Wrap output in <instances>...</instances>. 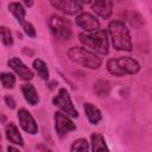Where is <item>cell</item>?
I'll return each mask as SVG.
<instances>
[{"label": "cell", "instance_id": "obj_10", "mask_svg": "<svg viewBox=\"0 0 152 152\" xmlns=\"http://www.w3.org/2000/svg\"><path fill=\"white\" fill-rule=\"evenodd\" d=\"M18 120H19V124H20L21 128L25 132H27L28 134L33 135L38 132V126L36 124L34 118L25 108H21V109L18 110Z\"/></svg>", "mask_w": 152, "mask_h": 152}, {"label": "cell", "instance_id": "obj_19", "mask_svg": "<svg viewBox=\"0 0 152 152\" xmlns=\"http://www.w3.org/2000/svg\"><path fill=\"white\" fill-rule=\"evenodd\" d=\"M33 68L42 80H49V69H48V65L45 64V62H43L42 59H34Z\"/></svg>", "mask_w": 152, "mask_h": 152}, {"label": "cell", "instance_id": "obj_8", "mask_svg": "<svg viewBox=\"0 0 152 152\" xmlns=\"http://www.w3.org/2000/svg\"><path fill=\"white\" fill-rule=\"evenodd\" d=\"M55 129H56L57 134L62 138V137L66 135L69 132L75 131L76 125L71 121L69 115H66L65 113L56 112L55 113Z\"/></svg>", "mask_w": 152, "mask_h": 152}, {"label": "cell", "instance_id": "obj_18", "mask_svg": "<svg viewBox=\"0 0 152 152\" xmlns=\"http://www.w3.org/2000/svg\"><path fill=\"white\" fill-rule=\"evenodd\" d=\"M91 150L95 151H108V147L106 145V141L103 139V137L99 133H93L91 137Z\"/></svg>", "mask_w": 152, "mask_h": 152}, {"label": "cell", "instance_id": "obj_6", "mask_svg": "<svg viewBox=\"0 0 152 152\" xmlns=\"http://www.w3.org/2000/svg\"><path fill=\"white\" fill-rule=\"evenodd\" d=\"M52 103L56 107H58L61 110H63L66 115H69L71 118H77L78 116V113H77L76 108L74 107V104L71 102V99H70V95L66 91V89L61 88L58 90V94L52 99Z\"/></svg>", "mask_w": 152, "mask_h": 152}, {"label": "cell", "instance_id": "obj_13", "mask_svg": "<svg viewBox=\"0 0 152 152\" xmlns=\"http://www.w3.org/2000/svg\"><path fill=\"white\" fill-rule=\"evenodd\" d=\"M112 8H113L112 0H91V10L103 19L110 17Z\"/></svg>", "mask_w": 152, "mask_h": 152}, {"label": "cell", "instance_id": "obj_7", "mask_svg": "<svg viewBox=\"0 0 152 152\" xmlns=\"http://www.w3.org/2000/svg\"><path fill=\"white\" fill-rule=\"evenodd\" d=\"M8 10H10V12L15 17L17 21L23 26L25 33H26L28 37H32V38L36 37V30H34L33 25H32L31 23H27V21L25 20V14H26V12H25V8L23 7V5L19 4V2H11V4L8 5Z\"/></svg>", "mask_w": 152, "mask_h": 152}, {"label": "cell", "instance_id": "obj_14", "mask_svg": "<svg viewBox=\"0 0 152 152\" xmlns=\"http://www.w3.org/2000/svg\"><path fill=\"white\" fill-rule=\"evenodd\" d=\"M5 133H6V138L14 145H19V146H23L24 145V140H23V137L20 135L17 126L13 124V122H10L6 125L5 127Z\"/></svg>", "mask_w": 152, "mask_h": 152}, {"label": "cell", "instance_id": "obj_23", "mask_svg": "<svg viewBox=\"0 0 152 152\" xmlns=\"http://www.w3.org/2000/svg\"><path fill=\"white\" fill-rule=\"evenodd\" d=\"M127 20H128L129 24H131L133 27H135V28H137V25H135V21H137V20L144 23V20L141 19V17H140L138 13H135V12H129V13H128V17H127Z\"/></svg>", "mask_w": 152, "mask_h": 152}, {"label": "cell", "instance_id": "obj_26", "mask_svg": "<svg viewBox=\"0 0 152 152\" xmlns=\"http://www.w3.org/2000/svg\"><path fill=\"white\" fill-rule=\"evenodd\" d=\"M5 122H6V116L0 113V124H5Z\"/></svg>", "mask_w": 152, "mask_h": 152}, {"label": "cell", "instance_id": "obj_28", "mask_svg": "<svg viewBox=\"0 0 152 152\" xmlns=\"http://www.w3.org/2000/svg\"><path fill=\"white\" fill-rule=\"evenodd\" d=\"M7 150H8V151H18V148H17V147H12V146H8V147H7Z\"/></svg>", "mask_w": 152, "mask_h": 152}, {"label": "cell", "instance_id": "obj_3", "mask_svg": "<svg viewBox=\"0 0 152 152\" xmlns=\"http://www.w3.org/2000/svg\"><path fill=\"white\" fill-rule=\"evenodd\" d=\"M107 69L112 75L121 77L126 75L137 74L140 70V65L134 58L129 56H125V57L109 59L107 62Z\"/></svg>", "mask_w": 152, "mask_h": 152}, {"label": "cell", "instance_id": "obj_24", "mask_svg": "<svg viewBox=\"0 0 152 152\" xmlns=\"http://www.w3.org/2000/svg\"><path fill=\"white\" fill-rule=\"evenodd\" d=\"M5 102H6V104H7L8 108H11V109L15 108V101H14V99L12 96H8V95L5 96Z\"/></svg>", "mask_w": 152, "mask_h": 152}, {"label": "cell", "instance_id": "obj_27", "mask_svg": "<svg viewBox=\"0 0 152 152\" xmlns=\"http://www.w3.org/2000/svg\"><path fill=\"white\" fill-rule=\"evenodd\" d=\"M76 1H77L80 5H81V4H90V2H91V0H76Z\"/></svg>", "mask_w": 152, "mask_h": 152}, {"label": "cell", "instance_id": "obj_4", "mask_svg": "<svg viewBox=\"0 0 152 152\" xmlns=\"http://www.w3.org/2000/svg\"><path fill=\"white\" fill-rule=\"evenodd\" d=\"M68 56L72 62L88 69H97L102 63V59L97 55H95V52L81 46H72L71 49H69Z\"/></svg>", "mask_w": 152, "mask_h": 152}, {"label": "cell", "instance_id": "obj_9", "mask_svg": "<svg viewBox=\"0 0 152 152\" xmlns=\"http://www.w3.org/2000/svg\"><path fill=\"white\" fill-rule=\"evenodd\" d=\"M75 23L80 28L84 30L86 32H93L100 28V23L96 19V17L87 12L78 14L75 19Z\"/></svg>", "mask_w": 152, "mask_h": 152}, {"label": "cell", "instance_id": "obj_22", "mask_svg": "<svg viewBox=\"0 0 152 152\" xmlns=\"http://www.w3.org/2000/svg\"><path fill=\"white\" fill-rule=\"evenodd\" d=\"M0 38L2 40V43L6 46H12L13 45V37L12 33L10 31V28H7L6 26H0Z\"/></svg>", "mask_w": 152, "mask_h": 152}, {"label": "cell", "instance_id": "obj_15", "mask_svg": "<svg viewBox=\"0 0 152 152\" xmlns=\"http://www.w3.org/2000/svg\"><path fill=\"white\" fill-rule=\"evenodd\" d=\"M21 91H23V95H24V99L26 100V102H28L31 106H36L39 102V96L37 94V90L31 83L23 84Z\"/></svg>", "mask_w": 152, "mask_h": 152}, {"label": "cell", "instance_id": "obj_5", "mask_svg": "<svg viewBox=\"0 0 152 152\" xmlns=\"http://www.w3.org/2000/svg\"><path fill=\"white\" fill-rule=\"evenodd\" d=\"M49 27L51 33L61 39V40H68L70 39L71 34H72V30H71V24L69 20H66L65 18L61 17V15H51L49 21Z\"/></svg>", "mask_w": 152, "mask_h": 152}, {"label": "cell", "instance_id": "obj_29", "mask_svg": "<svg viewBox=\"0 0 152 152\" xmlns=\"http://www.w3.org/2000/svg\"><path fill=\"white\" fill-rule=\"evenodd\" d=\"M0 139H1V135H0Z\"/></svg>", "mask_w": 152, "mask_h": 152}, {"label": "cell", "instance_id": "obj_21", "mask_svg": "<svg viewBox=\"0 0 152 152\" xmlns=\"http://www.w3.org/2000/svg\"><path fill=\"white\" fill-rule=\"evenodd\" d=\"M88 148H89L88 141L86 139L81 138V139H77L72 142V145L70 147V151L71 152H87Z\"/></svg>", "mask_w": 152, "mask_h": 152}, {"label": "cell", "instance_id": "obj_12", "mask_svg": "<svg viewBox=\"0 0 152 152\" xmlns=\"http://www.w3.org/2000/svg\"><path fill=\"white\" fill-rule=\"evenodd\" d=\"M8 66L24 81H31L33 78V72L31 69H28L19 58L13 57L8 61Z\"/></svg>", "mask_w": 152, "mask_h": 152}, {"label": "cell", "instance_id": "obj_16", "mask_svg": "<svg viewBox=\"0 0 152 152\" xmlns=\"http://www.w3.org/2000/svg\"><path fill=\"white\" fill-rule=\"evenodd\" d=\"M84 112H86V115L89 120V122L91 125H96L100 122V120L102 119V114H101V110L95 107L93 103H84Z\"/></svg>", "mask_w": 152, "mask_h": 152}, {"label": "cell", "instance_id": "obj_2", "mask_svg": "<svg viewBox=\"0 0 152 152\" xmlns=\"http://www.w3.org/2000/svg\"><path fill=\"white\" fill-rule=\"evenodd\" d=\"M80 42L86 45L87 48L91 49L93 51H96L101 55L108 53V37L107 32L104 30H96L93 32L87 33H80L78 34Z\"/></svg>", "mask_w": 152, "mask_h": 152}, {"label": "cell", "instance_id": "obj_20", "mask_svg": "<svg viewBox=\"0 0 152 152\" xmlns=\"http://www.w3.org/2000/svg\"><path fill=\"white\" fill-rule=\"evenodd\" d=\"M0 81L2 86L7 89H12L15 84V77L11 72H1L0 74Z\"/></svg>", "mask_w": 152, "mask_h": 152}, {"label": "cell", "instance_id": "obj_11", "mask_svg": "<svg viewBox=\"0 0 152 152\" xmlns=\"http://www.w3.org/2000/svg\"><path fill=\"white\" fill-rule=\"evenodd\" d=\"M49 1L56 10L69 15H74L81 12L82 10L81 5L76 0H49Z\"/></svg>", "mask_w": 152, "mask_h": 152}, {"label": "cell", "instance_id": "obj_25", "mask_svg": "<svg viewBox=\"0 0 152 152\" xmlns=\"http://www.w3.org/2000/svg\"><path fill=\"white\" fill-rule=\"evenodd\" d=\"M24 4H25V6H27V7H31L32 5H33V1L34 0H21Z\"/></svg>", "mask_w": 152, "mask_h": 152}, {"label": "cell", "instance_id": "obj_17", "mask_svg": "<svg viewBox=\"0 0 152 152\" xmlns=\"http://www.w3.org/2000/svg\"><path fill=\"white\" fill-rule=\"evenodd\" d=\"M94 91L97 96H107L110 91V83L107 80H97L94 83Z\"/></svg>", "mask_w": 152, "mask_h": 152}, {"label": "cell", "instance_id": "obj_1", "mask_svg": "<svg viewBox=\"0 0 152 152\" xmlns=\"http://www.w3.org/2000/svg\"><path fill=\"white\" fill-rule=\"evenodd\" d=\"M108 32L112 38V43L118 51H131L132 39L128 28L120 20H113L108 25Z\"/></svg>", "mask_w": 152, "mask_h": 152}]
</instances>
